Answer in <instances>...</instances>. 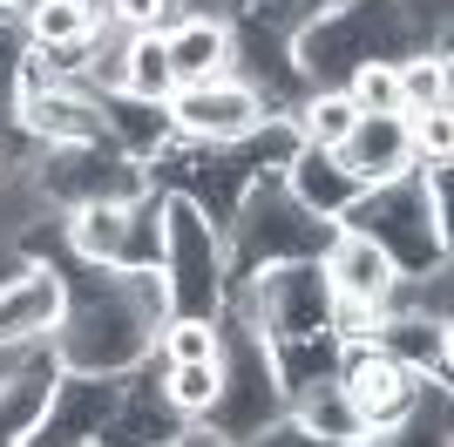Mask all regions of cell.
I'll use <instances>...</instances> for the list:
<instances>
[{"label": "cell", "mask_w": 454, "mask_h": 447, "mask_svg": "<svg viewBox=\"0 0 454 447\" xmlns=\"http://www.w3.org/2000/svg\"><path fill=\"white\" fill-rule=\"evenodd\" d=\"M170 318L156 271H95L68 258V312H61L48 353L61 372L89 380H129L156 353V325Z\"/></svg>", "instance_id": "obj_1"}, {"label": "cell", "mask_w": 454, "mask_h": 447, "mask_svg": "<svg viewBox=\"0 0 454 447\" xmlns=\"http://www.w3.org/2000/svg\"><path fill=\"white\" fill-rule=\"evenodd\" d=\"M170 318H224L231 305V244L224 224H210L190 197L163 190V264H156Z\"/></svg>", "instance_id": "obj_2"}, {"label": "cell", "mask_w": 454, "mask_h": 447, "mask_svg": "<svg viewBox=\"0 0 454 447\" xmlns=\"http://www.w3.org/2000/svg\"><path fill=\"white\" fill-rule=\"evenodd\" d=\"M340 224L312 217V210L278 184V176H251L238 210L224 217V244H231V285L265 271V264H305V258H325Z\"/></svg>", "instance_id": "obj_3"}, {"label": "cell", "mask_w": 454, "mask_h": 447, "mask_svg": "<svg viewBox=\"0 0 454 447\" xmlns=\"http://www.w3.org/2000/svg\"><path fill=\"white\" fill-rule=\"evenodd\" d=\"M61 258L95 271H156L163 264V184L122 204H89L61 217Z\"/></svg>", "instance_id": "obj_4"}, {"label": "cell", "mask_w": 454, "mask_h": 447, "mask_svg": "<svg viewBox=\"0 0 454 447\" xmlns=\"http://www.w3.org/2000/svg\"><path fill=\"white\" fill-rule=\"evenodd\" d=\"M224 318L251 325L265 346H292V339H319L325 318H333V285H325L319 258L305 264H265L251 278L231 285Z\"/></svg>", "instance_id": "obj_5"}, {"label": "cell", "mask_w": 454, "mask_h": 447, "mask_svg": "<svg viewBox=\"0 0 454 447\" xmlns=\"http://www.w3.org/2000/svg\"><path fill=\"white\" fill-rule=\"evenodd\" d=\"M271 420H285V380H278V359L271 346L251 325L224 318V353H217V407L197 420L210 427L217 441H251V434H265Z\"/></svg>", "instance_id": "obj_6"}, {"label": "cell", "mask_w": 454, "mask_h": 447, "mask_svg": "<svg viewBox=\"0 0 454 447\" xmlns=\"http://www.w3.org/2000/svg\"><path fill=\"white\" fill-rule=\"evenodd\" d=\"M170 115V136L176 143H197V149H231L238 136H251L265 122V95L251 89L245 74H210V82H184V89L163 102Z\"/></svg>", "instance_id": "obj_7"}, {"label": "cell", "mask_w": 454, "mask_h": 447, "mask_svg": "<svg viewBox=\"0 0 454 447\" xmlns=\"http://www.w3.org/2000/svg\"><path fill=\"white\" fill-rule=\"evenodd\" d=\"M68 312V258H20L0 278V353L48 346Z\"/></svg>", "instance_id": "obj_8"}, {"label": "cell", "mask_w": 454, "mask_h": 447, "mask_svg": "<svg viewBox=\"0 0 454 447\" xmlns=\"http://www.w3.org/2000/svg\"><path fill=\"white\" fill-rule=\"evenodd\" d=\"M340 387L353 393V407L366 413V427H400L407 413L420 407V393H427V380H414V372L400 366V359H387L380 346H340Z\"/></svg>", "instance_id": "obj_9"}, {"label": "cell", "mask_w": 454, "mask_h": 447, "mask_svg": "<svg viewBox=\"0 0 454 447\" xmlns=\"http://www.w3.org/2000/svg\"><path fill=\"white\" fill-rule=\"evenodd\" d=\"M163 55L176 68V89L184 82H210V74H238V20L210 14V7H184L163 27Z\"/></svg>", "instance_id": "obj_10"}, {"label": "cell", "mask_w": 454, "mask_h": 447, "mask_svg": "<svg viewBox=\"0 0 454 447\" xmlns=\"http://www.w3.org/2000/svg\"><path fill=\"white\" fill-rule=\"evenodd\" d=\"M319 271H325V285H333V298H360V305H373V312H387V305H394V285H400V264L387 258L373 238L346 231V224L333 231Z\"/></svg>", "instance_id": "obj_11"}, {"label": "cell", "mask_w": 454, "mask_h": 447, "mask_svg": "<svg viewBox=\"0 0 454 447\" xmlns=\"http://www.w3.org/2000/svg\"><path fill=\"white\" fill-rule=\"evenodd\" d=\"M373 346L387 359H400V366L414 372V380H427V387H448V359H454V325L448 318H427V312H380V333Z\"/></svg>", "instance_id": "obj_12"}, {"label": "cell", "mask_w": 454, "mask_h": 447, "mask_svg": "<svg viewBox=\"0 0 454 447\" xmlns=\"http://www.w3.org/2000/svg\"><path fill=\"white\" fill-rule=\"evenodd\" d=\"M340 163L353 169L366 190L414 176V136H407V115H360V122L346 129V143H340Z\"/></svg>", "instance_id": "obj_13"}, {"label": "cell", "mask_w": 454, "mask_h": 447, "mask_svg": "<svg viewBox=\"0 0 454 447\" xmlns=\"http://www.w3.org/2000/svg\"><path fill=\"white\" fill-rule=\"evenodd\" d=\"M278 184L292 190V197H299L312 217H325V224H346V210L366 197V184L340 163V149H312V143L292 156V169H285Z\"/></svg>", "instance_id": "obj_14"}, {"label": "cell", "mask_w": 454, "mask_h": 447, "mask_svg": "<svg viewBox=\"0 0 454 447\" xmlns=\"http://www.w3.org/2000/svg\"><path fill=\"white\" fill-rule=\"evenodd\" d=\"M61 366L48 346H35V353H20L14 366H7V380H0V447H27V434L41 427V413H48V393H55Z\"/></svg>", "instance_id": "obj_15"}, {"label": "cell", "mask_w": 454, "mask_h": 447, "mask_svg": "<svg viewBox=\"0 0 454 447\" xmlns=\"http://www.w3.org/2000/svg\"><path fill=\"white\" fill-rule=\"evenodd\" d=\"M285 420H299L312 441L325 447H366V413L353 407V393L340 387V372L333 380H312V387H292L285 393Z\"/></svg>", "instance_id": "obj_16"}, {"label": "cell", "mask_w": 454, "mask_h": 447, "mask_svg": "<svg viewBox=\"0 0 454 447\" xmlns=\"http://www.w3.org/2000/svg\"><path fill=\"white\" fill-rule=\"evenodd\" d=\"M20 27H27V48L55 55L61 89H68V74H75L82 48L102 35V27H95V7H89V0H27V7H20Z\"/></svg>", "instance_id": "obj_17"}, {"label": "cell", "mask_w": 454, "mask_h": 447, "mask_svg": "<svg viewBox=\"0 0 454 447\" xmlns=\"http://www.w3.org/2000/svg\"><path fill=\"white\" fill-rule=\"evenodd\" d=\"M14 122L27 143H109L102 136V102L82 89H48L41 102L14 109Z\"/></svg>", "instance_id": "obj_18"}, {"label": "cell", "mask_w": 454, "mask_h": 447, "mask_svg": "<svg viewBox=\"0 0 454 447\" xmlns=\"http://www.w3.org/2000/svg\"><path fill=\"white\" fill-rule=\"evenodd\" d=\"M102 136H109L129 163L150 169L163 149H170V115H163V102H136V95H109L102 102Z\"/></svg>", "instance_id": "obj_19"}, {"label": "cell", "mask_w": 454, "mask_h": 447, "mask_svg": "<svg viewBox=\"0 0 454 447\" xmlns=\"http://www.w3.org/2000/svg\"><path fill=\"white\" fill-rule=\"evenodd\" d=\"M394 74H400V115L454 109V61H448V48H420V55H400V61H394Z\"/></svg>", "instance_id": "obj_20"}, {"label": "cell", "mask_w": 454, "mask_h": 447, "mask_svg": "<svg viewBox=\"0 0 454 447\" xmlns=\"http://www.w3.org/2000/svg\"><path fill=\"white\" fill-rule=\"evenodd\" d=\"M299 149H305L299 122H292L285 109H271L251 136H238V143H231V156H238V169H245V176H285Z\"/></svg>", "instance_id": "obj_21"}, {"label": "cell", "mask_w": 454, "mask_h": 447, "mask_svg": "<svg viewBox=\"0 0 454 447\" xmlns=\"http://www.w3.org/2000/svg\"><path fill=\"white\" fill-rule=\"evenodd\" d=\"M122 95H136V102H170L176 95V68L170 55H163V35H122Z\"/></svg>", "instance_id": "obj_22"}, {"label": "cell", "mask_w": 454, "mask_h": 447, "mask_svg": "<svg viewBox=\"0 0 454 447\" xmlns=\"http://www.w3.org/2000/svg\"><path fill=\"white\" fill-rule=\"evenodd\" d=\"M292 122H299V136H305L312 149H340L346 129L360 122V109H353L340 89H305L299 102H292Z\"/></svg>", "instance_id": "obj_23"}, {"label": "cell", "mask_w": 454, "mask_h": 447, "mask_svg": "<svg viewBox=\"0 0 454 447\" xmlns=\"http://www.w3.org/2000/svg\"><path fill=\"white\" fill-rule=\"evenodd\" d=\"M224 353V318H163L156 325V359L163 366H204Z\"/></svg>", "instance_id": "obj_24"}, {"label": "cell", "mask_w": 454, "mask_h": 447, "mask_svg": "<svg viewBox=\"0 0 454 447\" xmlns=\"http://www.w3.org/2000/svg\"><path fill=\"white\" fill-rule=\"evenodd\" d=\"M156 387H163V400H170L176 420L197 427V420L217 407V359H204V366H163V372H156Z\"/></svg>", "instance_id": "obj_25"}, {"label": "cell", "mask_w": 454, "mask_h": 447, "mask_svg": "<svg viewBox=\"0 0 454 447\" xmlns=\"http://www.w3.org/2000/svg\"><path fill=\"white\" fill-rule=\"evenodd\" d=\"M340 95L360 115H400V74H394V61H366V68H353L340 82Z\"/></svg>", "instance_id": "obj_26"}, {"label": "cell", "mask_w": 454, "mask_h": 447, "mask_svg": "<svg viewBox=\"0 0 454 447\" xmlns=\"http://www.w3.org/2000/svg\"><path fill=\"white\" fill-rule=\"evenodd\" d=\"M407 136H414V163H448L454 156V109L407 115Z\"/></svg>", "instance_id": "obj_27"}, {"label": "cell", "mask_w": 454, "mask_h": 447, "mask_svg": "<svg viewBox=\"0 0 454 447\" xmlns=\"http://www.w3.org/2000/svg\"><path fill=\"white\" fill-rule=\"evenodd\" d=\"M20 55H27V27H20V14H0V95H7V82H14Z\"/></svg>", "instance_id": "obj_28"}, {"label": "cell", "mask_w": 454, "mask_h": 447, "mask_svg": "<svg viewBox=\"0 0 454 447\" xmlns=\"http://www.w3.org/2000/svg\"><path fill=\"white\" fill-rule=\"evenodd\" d=\"M238 447H325V441H312L299 420H271L265 434H251V441H238Z\"/></svg>", "instance_id": "obj_29"}, {"label": "cell", "mask_w": 454, "mask_h": 447, "mask_svg": "<svg viewBox=\"0 0 454 447\" xmlns=\"http://www.w3.org/2000/svg\"><path fill=\"white\" fill-rule=\"evenodd\" d=\"M170 447H231V441H217V434H210V427H184V434H176Z\"/></svg>", "instance_id": "obj_30"}, {"label": "cell", "mask_w": 454, "mask_h": 447, "mask_svg": "<svg viewBox=\"0 0 454 447\" xmlns=\"http://www.w3.org/2000/svg\"><path fill=\"white\" fill-rule=\"evenodd\" d=\"M7 169H14V149H7V136H0V176H7Z\"/></svg>", "instance_id": "obj_31"}, {"label": "cell", "mask_w": 454, "mask_h": 447, "mask_svg": "<svg viewBox=\"0 0 454 447\" xmlns=\"http://www.w3.org/2000/svg\"><path fill=\"white\" fill-rule=\"evenodd\" d=\"M20 7H27V0H0V14H20Z\"/></svg>", "instance_id": "obj_32"}, {"label": "cell", "mask_w": 454, "mask_h": 447, "mask_svg": "<svg viewBox=\"0 0 454 447\" xmlns=\"http://www.w3.org/2000/svg\"><path fill=\"white\" fill-rule=\"evenodd\" d=\"M325 7H333V0H325Z\"/></svg>", "instance_id": "obj_33"}]
</instances>
